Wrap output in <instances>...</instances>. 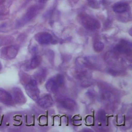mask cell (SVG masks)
I'll use <instances>...</instances> for the list:
<instances>
[{"mask_svg":"<svg viewBox=\"0 0 132 132\" xmlns=\"http://www.w3.org/2000/svg\"><path fill=\"white\" fill-rule=\"evenodd\" d=\"M13 98L18 104H24L26 101V98L24 95L21 89L18 87H14L12 89Z\"/></svg>","mask_w":132,"mask_h":132,"instance_id":"8","label":"cell"},{"mask_svg":"<svg viewBox=\"0 0 132 132\" xmlns=\"http://www.w3.org/2000/svg\"><path fill=\"white\" fill-rule=\"evenodd\" d=\"M42 57L40 55H36L34 56L31 61L30 63V67L31 69H34L38 67L42 62Z\"/></svg>","mask_w":132,"mask_h":132,"instance_id":"13","label":"cell"},{"mask_svg":"<svg viewBox=\"0 0 132 132\" xmlns=\"http://www.w3.org/2000/svg\"><path fill=\"white\" fill-rule=\"evenodd\" d=\"M97 120L100 123H105L106 122V114L104 110H100L98 111L97 114Z\"/></svg>","mask_w":132,"mask_h":132,"instance_id":"15","label":"cell"},{"mask_svg":"<svg viewBox=\"0 0 132 132\" xmlns=\"http://www.w3.org/2000/svg\"><path fill=\"white\" fill-rule=\"evenodd\" d=\"M6 42H7V41H6V39H3V38L0 37V47L1 46H2L3 45L5 44L6 43Z\"/></svg>","mask_w":132,"mask_h":132,"instance_id":"18","label":"cell"},{"mask_svg":"<svg viewBox=\"0 0 132 132\" xmlns=\"http://www.w3.org/2000/svg\"><path fill=\"white\" fill-rule=\"evenodd\" d=\"M13 96L7 91L0 89V102L8 106H12L14 104Z\"/></svg>","mask_w":132,"mask_h":132,"instance_id":"6","label":"cell"},{"mask_svg":"<svg viewBox=\"0 0 132 132\" xmlns=\"http://www.w3.org/2000/svg\"><path fill=\"white\" fill-rule=\"evenodd\" d=\"M29 76H28L25 73H23V75H22V76L21 77V79L22 80V82L24 83L26 82H28L29 81Z\"/></svg>","mask_w":132,"mask_h":132,"instance_id":"17","label":"cell"},{"mask_svg":"<svg viewBox=\"0 0 132 132\" xmlns=\"http://www.w3.org/2000/svg\"><path fill=\"white\" fill-rule=\"evenodd\" d=\"M57 101L62 108L69 111H73L77 107L76 102L69 98L61 97L58 98Z\"/></svg>","mask_w":132,"mask_h":132,"instance_id":"4","label":"cell"},{"mask_svg":"<svg viewBox=\"0 0 132 132\" xmlns=\"http://www.w3.org/2000/svg\"><path fill=\"white\" fill-rule=\"evenodd\" d=\"M35 39L36 41L41 45H46L50 43L52 40L53 37L48 32H42L38 34Z\"/></svg>","mask_w":132,"mask_h":132,"instance_id":"7","label":"cell"},{"mask_svg":"<svg viewBox=\"0 0 132 132\" xmlns=\"http://www.w3.org/2000/svg\"><path fill=\"white\" fill-rule=\"evenodd\" d=\"M47 0H40V3H44V2H45L46 1H47Z\"/></svg>","mask_w":132,"mask_h":132,"instance_id":"20","label":"cell"},{"mask_svg":"<svg viewBox=\"0 0 132 132\" xmlns=\"http://www.w3.org/2000/svg\"><path fill=\"white\" fill-rule=\"evenodd\" d=\"M19 51V47L16 45H8L3 48L1 51V56L8 59L14 58Z\"/></svg>","mask_w":132,"mask_h":132,"instance_id":"3","label":"cell"},{"mask_svg":"<svg viewBox=\"0 0 132 132\" xmlns=\"http://www.w3.org/2000/svg\"><path fill=\"white\" fill-rule=\"evenodd\" d=\"M37 104L43 108H47L53 105L54 101L51 95L46 94L37 100Z\"/></svg>","mask_w":132,"mask_h":132,"instance_id":"9","label":"cell"},{"mask_svg":"<svg viewBox=\"0 0 132 132\" xmlns=\"http://www.w3.org/2000/svg\"><path fill=\"white\" fill-rule=\"evenodd\" d=\"M47 71L46 69L45 68H41L38 71H37L34 74V77L35 78V80L36 81V82L39 83V84H42L47 76Z\"/></svg>","mask_w":132,"mask_h":132,"instance_id":"11","label":"cell"},{"mask_svg":"<svg viewBox=\"0 0 132 132\" xmlns=\"http://www.w3.org/2000/svg\"><path fill=\"white\" fill-rule=\"evenodd\" d=\"M5 1V0H0V5L3 4Z\"/></svg>","mask_w":132,"mask_h":132,"instance_id":"19","label":"cell"},{"mask_svg":"<svg viewBox=\"0 0 132 132\" xmlns=\"http://www.w3.org/2000/svg\"><path fill=\"white\" fill-rule=\"evenodd\" d=\"M93 48L95 52H101L104 48V44L101 41H96L93 44Z\"/></svg>","mask_w":132,"mask_h":132,"instance_id":"14","label":"cell"},{"mask_svg":"<svg viewBox=\"0 0 132 132\" xmlns=\"http://www.w3.org/2000/svg\"><path fill=\"white\" fill-rule=\"evenodd\" d=\"M112 9L115 12L123 13L128 10V5L124 2H119L113 5Z\"/></svg>","mask_w":132,"mask_h":132,"instance_id":"12","label":"cell"},{"mask_svg":"<svg viewBox=\"0 0 132 132\" xmlns=\"http://www.w3.org/2000/svg\"><path fill=\"white\" fill-rule=\"evenodd\" d=\"M115 50L118 52L126 55H131V44L127 41H122L115 47Z\"/></svg>","mask_w":132,"mask_h":132,"instance_id":"5","label":"cell"},{"mask_svg":"<svg viewBox=\"0 0 132 132\" xmlns=\"http://www.w3.org/2000/svg\"><path fill=\"white\" fill-rule=\"evenodd\" d=\"M27 94L33 100L37 101L39 98L40 91L37 86V82L35 79H30L25 86Z\"/></svg>","mask_w":132,"mask_h":132,"instance_id":"2","label":"cell"},{"mask_svg":"<svg viewBox=\"0 0 132 132\" xmlns=\"http://www.w3.org/2000/svg\"><path fill=\"white\" fill-rule=\"evenodd\" d=\"M60 86L56 81L55 77L50 78L45 84V88L50 92L56 93L58 91Z\"/></svg>","mask_w":132,"mask_h":132,"instance_id":"10","label":"cell"},{"mask_svg":"<svg viewBox=\"0 0 132 132\" xmlns=\"http://www.w3.org/2000/svg\"><path fill=\"white\" fill-rule=\"evenodd\" d=\"M88 4L91 7L94 9H97L99 7L98 4L96 0H88Z\"/></svg>","mask_w":132,"mask_h":132,"instance_id":"16","label":"cell"},{"mask_svg":"<svg viewBox=\"0 0 132 132\" xmlns=\"http://www.w3.org/2000/svg\"><path fill=\"white\" fill-rule=\"evenodd\" d=\"M2 69V64H1V63L0 62V71H1Z\"/></svg>","mask_w":132,"mask_h":132,"instance_id":"21","label":"cell"},{"mask_svg":"<svg viewBox=\"0 0 132 132\" xmlns=\"http://www.w3.org/2000/svg\"><path fill=\"white\" fill-rule=\"evenodd\" d=\"M78 22L87 30L93 31L99 29L100 23L96 19L85 13H80L78 16Z\"/></svg>","mask_w":132,"mask_h":132,"instance_id":"1","label":"cell"}]
</instances>
